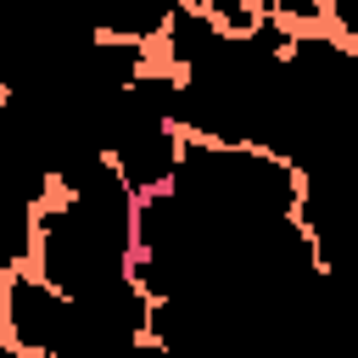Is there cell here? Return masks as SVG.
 <instances>
[{
    "instance_id": "obj_1",
    "label": "cell",
    "mask_w": 358,
    "mask_h": 358,
    "mask_svg": "<svg viewBox=\"0 0 358 358\" xmlns=\"http://www.w3.org/2000/svg\"><path fill=\"white\" fill-rule=\"evenodd\" d=\"M0 358H22V352H6V347H0Z\"/></svg>"
}]
</instances>
